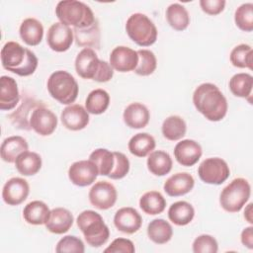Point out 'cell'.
I'll list each match as a JSON object with an SVG mask.
<instances>
[{"mask_svg": "<svg viewBox=\"0 0 253 253\" xmlns=\"http://www.w3.org/2000/svg\"><path fill=\"white\" fill-rule=\"evenodd\" d=\"M149 239L156 244H165L172 238L173 228L171 224L162 218H155L147 226Z\"/></svg>", "mask_w": 253, "mask_h": 253, "instance_id": "obj_32", "label": "cell"}, {"mask_svg": "<svg viewBox=\"0 0 253 253\" xmlns=\"http://www.w3.org/2000/svg\"><path fill=\"white\" fill-rule=\"evenodd\" d=\"M106 61L98 58L93 48H83L75 58L76 73L83 79H92L98 82Z\"/></svg>", "mask_w": 253, "mask_h": 253, "instance_id": "obj_8", "label": "cell"}, {"mask_svg": "<svg viewBox=\"0 0 253 253\" xmlns=\"http://www.w3.org/2000/svg\"><path fill=\"white\" fill-rule=\"evenodd\" d=\"M195 215V210L191 204L185 201L173 203L168 210V217L174 224L183 226L189 224Z\"/></svg>", "mask_w": 253, "mask_h": 253, "instance_id": "obj_28", "label": "cell"}, {"mask_svg": "<svg viewBox=\"0 0 253 253\" xmlns=\"http://www.w3.org/2000/svg\"><path fill=\"white\" fill-rule=\"evenodd\" d=\"M126 31L129 39L140 46H149L157 40V29L144 14L134 13L126 23Z\"/></svg>", "mask_w": 253, "mask_h": 253, "instance_id": "obj_6", "label": "cell"}, {"mask_svg": "<svg viewBox=\"0 0 253 253\" xmlns=\"http://www.w3.org/2000/svg\"><path fill=\"white\" fill-rule=\"evenodd\" d=\"M217 250V241L214 237L209 234H202L193 242V251L195 253H216Z\"/></svg>", "mask_w": 253, "mask_h": 253, "instance_id": "obj_44", "label": "cell"}, {"mask_svg": "<svg viewBox=\"0 0 253 253\" xmlns=\"http://www.w3.org/2000/svg\"><path fill=\"white\" fill-rule=\"evenodd\" d=\"M55 15L60 23L76 29L87 28L96 21L91 8L77 0L59 1L55 8Z\"/></svg>", "mask_w": 253, "mask_h": 253, "instance_id": "obj_3", "label": "cell"}, {"mask_svg": "<svg viewBox=\"0 0 253 253\" xmlns=\"http://www.w3.org/2000/svg\"><path fill=\"white\" fill-rule=\"evenodd\" d=\"M0 109L10 111L14 109L20 100L17 82L10 76L3 75L0 78Z\"/></svg>", "mask_w": 253, "mask_h": 253, "instance_id": "obj_20", "label": "cell"}, {"mask_svg": "<svg viewBox=\"0 0 253 253\" xmlns=\"http://www.w3.org/2000/svg\"><path fill=\"white\" fill-rule=\"evenodd\" d=\"M19 33L22 41L26 44L35 46L42 40L43 27L39 20L35 18H27L22 22Z\"/></svg>", "mask_w": 253, "mask_h": 253, "instance_id": "obj_24", "label": "cell"}, {"mask_svg": "<svg viewBox=\"0 0 253 253\" xmlns=\"http://www.w3.org/2000/svg\"><path fill=\"white\" fill-rule=\"evenodd\" d=\"M225 3L226 2L224 0H201L200 6L206 14L215 16L224 10Z\"/></svg>", "mask_w": 253, "mask_h": 253, "instance_id": "obj_46", "label": "cell"}, {"mask_svg": "<svg viewBox=\"0 0 253 253\" xmlns=\"http://www.w3.org/2000/svg\"><path fill=\"white\" fill-rule=\"evenodd\" d=\"M89 159L95 163V165L97 166L99 175H102V176H109L115 163L114 152H111L106 148L95 149L90 154Z\"/></svg>", "mask_w": 253, "mask_h": 253, "instance_id": "obj_38", "label": "cell"}, {"mask_svg": "<svg viewBox=\"0 0 253 253\" xmlns=\"http://www.w3.org/2000/svg\"><path fill=\"white\" fill-rule=\"evenodd\" d=\"M73 35L76 43L84 48H99L100 46V29L97 21L84 29L73 28Z\"/></svg>", "mask_w": 253, "mask_h": 253, "instance_id": "obj_27", "label": "cell"}, {"mask_svg": "<svg viewBox=\"0 0 253 253\" xmlns=\"http://www.w3.org/2000/svg\"><path fill=\"white\" fill-rule=\"evenodd\" d=\"M252 206H253V204L252 203H250V204H248L247 205V207H246V209H245V211H244V217H245V219L249 222V223H253V217H252Z\"/></svg>", "mask_w": 253, "mask_h": 253, "instance_id": "obj_48", "label": "cell"}, {"mask_svg": "<svg viewBox=\"0 0 253 253\" xmlns=\"http://www.w3.org/2000/svg\"><path fill=\"white\" fill-rule=\"evenodd\" d=\"M114 167L108 177L113 180L123 179L124 177L126 176V174L129 171V160L124 153L118 151L114 152Z\"/></svg>", "mask_w": 253, "mask_h": 253, "instance_id": "obj_43", "label": "cell"}, {"mask_svg": "<svg viewBox=\"0 0 253 253\" xmlns=\"http://www.w3.org/2000/svg\"><path fill=\"white\" fill-rule=\"evenodd\" d=\"M60 120L67 129L74 131L81 130L89 124V113L81 105H69L63 109Z\"/></svg>", "mask_w": 253, "mask_h": 253, "instance_id": "obj_16", "label": "cell"}, {"mask_svg": "<svg viewBox=\"0 0 253 253\" xmlns=\"http://www.w3.org/2000/svg\"><path fill=\"white\" fill-rule=\"evenodd\" d=\"M110 105V95L103 89L91 91L85 101V109L89 114L101 115Z\"/></svg>", "mask_w": 253, "mask_h": 253, "instance_id": "obj_35", "label": "cell"}, {"mask_svg": "<svg viewBox=\"0 0 253 253\" xmlns=\"http://www.w3.org/2000/svg\"><path fill=\"white\" fill-rule=\"evenodd\" d=\"M195 185L193 176L187 172H179L170 176L164 183V191L170 197H180L192 191Z\"/></svg>", "mask_w": 253, "mask_h": 253, "instance_id": "obj_19", "label": "cell"}, {"mask_svg": "<svg viewBox=\"0 0 253 253\" xmlns=\"http://www.w3.org/2000/svg\"><path fill=\"white\" fill-rule=\"evenodd\" d=\"M109 63L113 69L119 72H129L135 69L138 63V55L134 49L120 45L111 51Z\"/></svg>", "mask_w": 253, "mask_h": 253, "instance_id": "obj_14", "label": "cell"}, {"mask_svg": "<svg viewBox=\"0 0 253 253\" xmlns=\"http://www.w3.org/2000/svg\"><path fill=\"white\" fill-rule=\"evenodd\" d=\"M89 201L98 210H108L117 202L118 193L113 184L107 181L95 183L89 191Z\"/></svg>", "mask_w": 253, "mask_h": 253, "instance_id": "obj_10", "label": "cell"}, {"mask_svg": "<svg viewBox=\"0 0 253 253\" xmlns=\"http://www.w3.org/2000/svg\"><path fill=\"white\" fill-rule=\"evenodd\" d=\"M200 179L211 185H220L227 180L230 169L227 163L219 157H211L205 159L198 168Z\"/></svg>", "mask_w": 253, "mask_h": 253, "instance_id": "obj_9", "label": "cell"}, {"mask_svg": "<svg viewBox=\"0 0 253 253\" xmlns=\"http://www.w3.org/2000/svg\"><path fill=\"white\" fill-rule=\"evenodd\" d=\"M55 251L57 253H64V252L83 253L85 251V247H84L83 241L80 238L74 235H66L57 242Z\"/></svg>", "mask_w": 253, "mask_h": 253, "instance_id": "obj_42", "label": "cell"}, {"mask_svg": "<svg viewBox=\"0 0 253 253\" xmlns=\"http://www.w3.org/2000/svg\"><path fill=\"white\" fill-rule=\"evenodd\" d=\"M139 207L142 211L147 214H159L165 210L166 200L161 193L157 191H149L140 197Z\"/></svg>", "mask_w": 253, "mask_h": 253, "instance_id": "obj_34", "label": "cell"}, {"mask_svg": "<svg viewBox=\"0 0 253 253\" xmlns=\"http://www.w3.org/2000/svg\"><path fill=\"white\" fill-rule=\"evenodd\" d=\"M73 30L58 22L49 27L46 35V42L53 51L63 52L70 48L73 42Z\"/></svg>", "mask_w": 253, "mask_h": 253, "instance_id": "obj_11", "label": "cell"}, {"mask_svg": "<svg viewBox=\"0 0 253 253\" xmlns=\"http://www.w3.org/2000/svg\"><path fill=\"white\" fill-rule=\"evenodd\" d=\"M2 66L19 76H30L38 67L36 54L17 42H6L1 49Z\"/></svg>", "mask_w": 253, "mask_h": 253, "instance_id": "obj_2", "label": "cell"}, {"mask_svg": "<svg viewBox=\"0 0 253 253\" xmlns=\"http://www.w3.org/2000/svg\"><path fill=\"white\" fill-rule=\"evenodd\" d=\"M74 221L73 214L64 208H55L50 211V215L45 223L46 229L54 234L67 232Z\"/></svg>", "mask_w": 253, "mask_h": 253, "instance_id": "obj_22", "label": "cell"}, {"mask_svg": "<svg viewBox=\"0 0 253 253\" xmlns=\"http://www.w3.org/2000/svg\"><path fill=\"white\" fill-rule=\"evenodd\" d=\"M15 166L21 175L33 176L41 170L42 158L38 153L27 150L17 157Z\"/></svg>", "mask_w": 253, "mask_h": 253, "instance_id": "obj_30", "label": "cell"}, {"mask_svg": "<svg viewBox=\"0 0 253 253\" xmlns=\"http://www.w3.org/2000/svg\"><path fill=\"white\" fill-rule=\"evenodd\" d=\"M138 63L133 70L137 75L148 76L152 74L157 66V60L154 53L149 49H138Z\"/></svg>", "mask_w": 253, "mask_h": 253, "instance_id": "obj_40", "label": "cell"}, {"mask_svg": "<svg viewBox=\"0 0 253 253\" xmlns=\"http://www.w3.org/2000/svg\"><path fill=\"white\" fill-rule=\"evenodd\" d=\"M123 119L125 124L130 128H143L145 127L150 119V114L146 106L141 103H131L124 111Z\"/></svg>", "mask_w": 253, "mask_h": 253, "instance_id": "obj_21", "label": "cell"}, {"mask_svg": "<svg viewBox=\"0 0 253 253\" xmlns=\"http://www.w3.org/2000/svg\"><path fill=\"white\" fill-rule=\"evenodd\" d=\"M230 62L238 68H253V50L249 44L241 43L233 47L230 52Z\"/></svg>", "mask_w": 253, "mask_h": 253, "instance_id": "obj_39", "label": "cell"}, {"mask_svg": "<svg viewBox=\"0 0 253 253\" xmlns=\"http://www.w3.org/2000/svg\"><path fill=\"white\" fill-rule=\"evenodd\" d=\"M154 137L146 132H139L134 134L128 141L129 152L137 157H145L150 154L155 148Z\"/></svg>", "mask_w": 253, "mask_h": 253, "instance_id": "obj_29", "label": "cell"}, {"mask_svg": "<svg viewBox=\"0 0 253 253\" xmlns=\"http://www.w3.org/2000/svg\"><path fill=\"white\" fill-rule=\"evenodd\" d=\"M166 19L170 27L176 31H184L190 24L188 11L179 3H173L168 6L166 9Z\"/></svg>", "mask_w": 253, "mask_h": 253, "instance_id": "obj_33", "label": "cell"}, {"mask_svg": "<svg viewBox=\"0 0 253 253\" xmlns=\"http://www.w3.org/2000/svg\"><path fill=\"white\" fill-rule=\"evenodd\" d=\"M30 186L28 182L20 177L9 179L2 190L3 201L9 206H18L28 198Z\"/></svg>", "mask_w": 253, "mask_h": 253, "instance_id": "obj_15", "label": "cell"}, {"mask_svg": "<svg viewBox=\"0 0 253 253\" xmlns=\"http://www.w3.org/2000/svg\"><path fill=\"white\" fill-rule=\"evenodd\" d=\"M49 95L62 105L74 103L78 96L79 87L75 78L65 70H57L47 79Z\"/></svg>", "mask_w": 253, "mask_h": 253, "instance_id": "obj_5", "label": "cell"}, {"mask_svg": "<svg viewBox=\"0 0 253 253\" xmlns=\"http://www.w3.org/2000/svg\"><path fill=\"white\" fill-rule=\"evenodd\" d=\"M135 251L134 245L131 240L126 238L115 239L105 250L106 253H133Z\"/></svg>", "mask_w": 253, "mask_h": 253, "instance_id": "obj_45", "label": "cell"}, {"mask_svg": "<svg viewBox=\"0 0 253 253\" xmlns=\"http://www.w3.org/2000/svg\"><path fill=\"white\" fill-rule=\"evenodd\" d=\"M241 242L249 249H253V226L245 227L241 232Z\"/></svg>", "mask_w": 253, "mask_h": 253, "instance_id": "obj_47", "label": "cell"}, {"mask_svg": "<svg viewBox=\"0 0 253 253\" xmlns=\"http://www.w3.org/2000/svg\"><path fill=\"white\" fill-rule=\"evenodd\" d=\"M142 223V218L138 211L130 207L122 208L115 213L114 224L118 230L126 234L136 232Z\"/></svg>", "mask_w": 253, "mask_h": 253, "instance_id": "obj_17", "label": "cell"}, {"mask_svg": "<svg viewBox=\"0 0 253 253\" xmlns=\"http://www.w3.org/2000/svg\"><path fill=\"white\" fill-rule=\"evenodd\" d=\"M76 223L84 235L87 243L92 247H100L110 237V230L103 217L96 211H83L77 216Z\"/></svg>", "mask_w": 253, "mask_h": 253, "instance_id": "obj_4", "label": "cell"}, {"mask_svg": "<svg viewBox=\"0 0 253 253\" xmlns=\"http://www.w3.org/2000/svg\"><path fill=\"white\" fill-rule=\"evenodd\" d=\"M161 130L166 139L175 141L181 139L186 134L187 126L180 116H170L164 120Z\"/></svg>", "mask_w": 253, "mask_h": 253, "instance_id": "obj_36", "label": "cell"}, {"mask_svg": "<svg viewBox=\"0 0 253 253\" xmlns=\"http://www.w3.org/2000/svg\"><path fill=\"white\" fill-rule=\"evenodd\" d=\"M201 145L193 139H184L178 142L174 148V156L179 164L190 167L195 165L202 156Z\"/></svg>", "mask_w": 253, "mask_h": 253, "instance_id": "obj_18", "label": "cell"}, {"mask_svg": "<svg viewBox=\"0 0 253 253\" xmlns=\"http://www.w3.org/2000/svg\"><path fill=\"white\" fill-rule=\"evenodd\" d=\"M50 215L47 205L42 201H32L23 210L24 219L33 225L45 224Z\"/></svg>", "mask_w": 253, "mask_h": 253, "instance_id": "obj_26", "label": "cell"}, {"mask_svg": "<svg viewBox=\"0 0 253 253\" xmlns=\"http://www.w3.org/2000/svg\"><path fill=\"white\" fill-rule=\"evenodd\" d=\"M31 127L40 135H50L57 126V118L53 112L44 106L35 109L30 119Z\"/></svg>", "mask_w": 253, "mask_h": 253, "instance_id": "obj_13", "label": "cell"}, {"mask_svg": "<svg viewBox=\"0 0 253 253\" xmlns=\"http://www.w3.org/2000/svg\"><path fill=\"white\" fill-rule=\"evenodd\" d=\"M253 87V77L248 73L234 74L229 80L231 93L240 98H250Z\"/></svg>", "mask_w": 253, "mask_h": 253, "instance_id": "obj_37", "label": "cell"}, {"mask_svg": "<svg viewBox=\"0 0 253 253\" xmlns=\"http://www.w3.org/2000/svg\"><path fill=\"white\" fill-rule=\"evenodd\" d=\"M29 148L27 140L19 135H12L5 138L1 145V158L3 161L13 163L17 157Z\"/></svg>", "mask_w": 253, "mask_h": 253, "instance_id": "obj_25", "label": "cell"}, {"mask_svg": "<svg viewBox=\"0 0 253 253\" xmlns=\"http://www.w3.org/2000/svg\"><path fill=\"white\" fill-rule=\"evenodd\" d=\"M250 194L249 182L244 178H235L221 191L219 204L227 212H238L248 202Z\"/></svg>", "mask_w": 253, "mask_h": 253, "instance_id": "obj_7", "label": "cell"}, {"mask_svg": "<svg viewBox=\"0 0 253 253\" xmlns=\"http://www.w3.org/2000/svg\"><path fill=\"white\" fill-rule=\"evenodd\" d=\"M98 175L97 166L90 159L76 161L68 169L69 180L72 184L79 187H86L93 184Z\"/></svg>", "mask_w": 253, "mask_h": 253, "instance_id": "obj_12", "label": "cell"}, {"mask_svg": "<svg viewBox=\"0 0 253 253\" xmlns=\"http://www.w3.org/2000/svg\"><path fill=\"white\" fill-rule=\"evenodd\" d=\"M41 106H44V105L40 101H36L35 99H31V98L23 99V102L19 106V108L14 113L9 115V119L16 126V127L30 130L32 128L30 125V119H31L32 113L30 114V112Z\"/></svg>", "mask_w": 253, "mask_h": 253, "instance_id": "obj_23", "label": "cell"}, {"mask_svg": "<svg viewBox=\"0 0 253 253\" xmlns=\"http://www.w3.org/2000/svg\"><path fill=\"white\" fill-rule=\"evenodd\" d=\"M235 25L243 32L253 31V4L245 3L240 5L234 14Z\"/></svg>", "mask_w": 253, "mask_h": 253, "instance_id": "obj_41", "label": "cell"}, {"mask_svg": "<svg viewBox=\"0 0 253 253\" xmlns=\"http://www.w3.org/2000/svg\"><path fill=\"white\" fill-rule=\"evenodd\" d=\"M172 158L163 150L152 151L147 158V168L155 176H164L172 169Z\"/></svg>", "mask_w": 253, "mask_h": 253, "instance_id": "obj_31", "label": "cell"}, {"mask_svg": "<svg viewBox=\"0 0 253 253\" xmlns=\"http://www.w3.org/2000/svg\"><path fill=\"white\" fill-rule=\"evenodd\" d=\"M193 103L197 111L211 122L221 121L228 109L226 98L212 83L199 85L194 91Z\"/></svg>", "mask_w": 253, "mask_h": 253, "instance_id": "obj_1", "label": "cell"}]
</instances>
